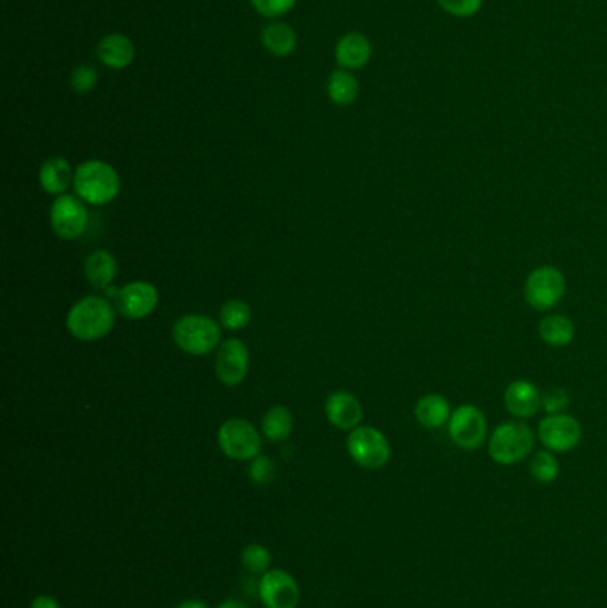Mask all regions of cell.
Returning a JSON list of instances; mask_svg holds the SVG:
<instances>
[{
	"label": "cell",
	"instance_id": "cell-1",
	"mask_svg": "<svg viewBox=\"0 0 607 608\" xmlns=\"http://www.w3.org/2000/svg\"><path fill=\"white\" fill-rule=\"evenodd\" d=\"M66 328L79 340H100L114 328L113 306L104 297H84L68 312Z\"/></svg>",
	"mask_w": 607,
	"mask_h": 608
},
{
	"label": "cell",
	"instance_id": "cell-2",
	"mask_svg": "<svg viewBox=\"0 0 607 608\" xmlns=\"http://www.w3.org/2000/svg\"><path fill=\"white\" fill-rule=\"evenodd\" d=\"M120 185L118 171L102 160H88L75 169L73 187L84 203L107 205L120 194Z\"/></svg>",
	"mask_w": 607,
	"mask_h": 608
},
{
	"label": "cell",
	"instance_id": "cell-3",
	"mask_svg": "<svg viewBox=\"0 0 607 608\" xmlns=\"http://www.w3.org/2000/svg\"><path fill=\"white\" fill-rule=\"evenodd\" d=\"M533 447L535 432L524 420H510L497 425L488 440V454L502 466L524 461L533 452Z\"/></svg>",
	"mask_w": 607,
	"mask_h": 608
},
{
	"label": "cell",
	"instance_id": "cell-4",
	"mask_svg": "<svg viewBox=\"0 0 607 608\" xmlns=\"http://www.w3.org/2000/svg\"><path fill=\"white\" fill-rule=\"evenodd\" d=\"M221 338V328L207 315H186L173 326V340L182 351L205 356L214 351Z\"/></svg>",
	"mask_w": 607,
	"mask_h": 608
},
{
	"label": "cell",
	"instance_id": "cell-5",
	"mask_svg": "<svg viewBox=\"0 0 607 608\" xmlns=\"http://www.w3.org/2000/svg\"><path fill=\"white\" fill-rule=\"evenodd\" d=\"M567 292V280L558 267L540 265L529 272L524 285L526 303L536 312H547L561 303Z\"/></svg>",
	"mask_w": 607,
	"mask_h": 608
},
{
	"label": "cell",
	"instance_id": "cell-6",
	"mask_svg": "<svg viewBox=\"0 0 607 608\" xmlns=\"http://www.w3.org/2000/svg\"><path fill=\"white\" fill-rule=\"evenodd\" d=\"M349 457L362 468L367 470H380L385 464H389L392 456L387 436L371 425L357 427L349 432L348 436Z\"/></svg>",
	"mask_w": 607,
	"mask_h": 608
},
{
	"label": "cell",
	"instance_id": "cell-7",
	"mask_svg": "<svg viewBox=\"0 0 607 608\" xmlns=\"http://www.w3.org/2000/svg\"><path fill=\"white\" fill-rule=\"evenodd\" d=\"M218 443L223 454L235 461H253L262 448L259 432L244 418H232L221 425Z\"/></svg>",
	"mask_w": 607,
	"mask_h": 608
},
{
	"label": "cell",
	"instance_id": "cell-8",
	"mask_svg": "<svg viewBox=\"0 0 607 608\" xmlns=\"http://www.w3.org/2000/svg\"><path fill=\"white\" fill-rule=\"evenodd\" d=\"M447 431L456 447L462 450H478L488 436V422L481 409L472 404L456 408L447 424Z\"/></svg>",
	"mask_w": 607,
	"mask_h": 608
},
{
	"label": "cell",
	"instance_id": "cell-9",
	"mask_svg": "<svg viewBox=\"0 0 607 608\" xmlns=\"http://www.w3.org/2000/svg\"><path fill=\"white\" fill-rule=\"evenodd\" d=\"M538 438L547 450L567 454L581 443L583 427L577 418L568 413L547 415L538 424Z\"/></svg>",
	"mask_w": 607,
	"mask_h": 608
},
{
	"label": "cell",
	"instance_id": "cell-10",
	"mask_svg": "<svg viewBox=\"0 0 607 608\" xmlns=\"http://www.w3.org/2000/svg\"><path fill=\"white\" fill-rule=\"evenodd\" d=\"M259 598L266 608H298L300 585L284 569H269L268 573L260 576Z\"/></svg>",
	"mask_w": 607,
	"mask_h": 608
},
{
	"label": "cell",
	"instance_id": "cell-11",
	"mask_svg": "<svg viewBox=\"0 0 607 608\" xmlns=\"http://www.w3.org/2000/svg\"><path fill=\"white\" fill-rule=\"evenodd\" d=\"M50 224L57 237L65 240L79 239L88 226V210L81 198L70 194L57 196L50 208Z\"/></svg>",
	"mask_w": 607,
	"mask_h": 608
},
{
	"label": "cell",
	"instance_id": "cell-12",
	"mask_svg": "<svg viewBox=\"0 0 607 608\" xmlns=\"http://www.w3.org/2000/svg\"><path fill=\"white\" fill-rule=\"evenodd\" d=\"M214 367H216V376L219 377L221 383H225L227 386L243 383L250 370L248 347L237 338L225 340L221 347H218Z\"/></svg>",
	"mask_w": 607,
	"mask_h": 608
},
{
	"label": "cell",
	"instance_id": "cell-13",
	"mask_svg": "<svg viewBox=\"0 0 607 608\" xmlns=\"http://www.w3.org/2000/svg\"><path fill=\"white\" fill-rule=\"evenodd\" d=\"M159 303L157 288L148 281H134L118 290L116 308L125 319H145L154 313Z\"/></svg>",
	"mask_w": 607,
	"mask_h": 608
},
{
	"label": "cell",
	"instance_id": "cell-14",
	"mask_svg": "<svg viewBox=\"0 0 607 608\" xmlns=\"http://www.w3.org/2000/svg\"><path fill=\"white\" fill-rule=\"evenodd\" d=\"M504 408L517 420H527L542 409V392L533 381L517 379L504 390Z\"/></svg>",
	"mask_w": 607,
	"mask_h": 608
},
{
	"label": "cell",
	"instance_id": "cell-15",
	"mask_svg": "<svg viewBox=\"0 0 607 608\" xmlns=\"http://www.w3.org/2000/svg\"><path fill=\"white\" fill-rule=\"evenodd\" d=\"M373 45L362 32L344 34L335 47V61L344 70H360L371 61Z\"/></svg>",
	"mask_w": 607,
	"mask_h": 608
},
{
	"label": "cell",
	"instance_id": "cell-16",
	"mask_svg": "<svg viewBox=\"0 0 607 608\" xmlns=\"http://www.w3.org/2000/svg\"><path fill=\"white\" fill-rule=\"evenodd\" d=\"M326 416L337 429L353 431L364 418L360 400L348 392H335L326 399Z\"/></svg>",
	"mask_w": 607,
	"mask_h": 608
},
{
	"label": "cell",
	"instance_id": "cell-17",
	"mask_svg": "<svg viewBox=\"0 0 607 608\" xmlns=\"http://www.w3.org/2000/svg\"><path fill=\"white\" fill-rule=\"evenodd\" d=\"M97 57L100 63L111 70H125L136 57V47L125 34L114 32L98 41Z\"/></svg>",
	"mask_w": 607,
	"mask_h": 608
},
{
	"label": "cell",
	"instance_id": "cell-18",
	"mask_svg": "<svg viewBox=\"0 0 607 608\" xmlns=\"http://www.w3.org/2000/svg\"><path fill=\"white\" fill-rule=\"evenodd\" d=\"M453 409L449 400L440 393H428L415 404V418L426 429H440L449 424Z\"/></svg>",
	"mask_w": 607,
	"mask_h": 608
},
{
	"label": "cell",
	"instance_id": "cell-19",
	"mask_svg": "<svg viewBox=\"0 0 607 608\" xmlns=\"http://www.w3.org/2000/svg\"><path fill=\"white\" fill-rule=\"evenodd\" d=\"M73 178L75 171L65 157H50L43 162L40 169V185L43 191L54 196H63L73 184Z\"/></svg>",
	"mask_w": 607,
	"mask_h": 608
},
{
	"label": "cell",
	"instance_id": "cell-20",
	"mask_svg": "<svg viewBox=\"0 0 607 608\" xmlns=\"http://www.w3.org/2000/svg\"><path fill=\"white\" fill-rule=\"evenodd\" d=\"M262 45L275 57L291 56L298 47V34L285 22H273L262 29Z\"/></svg>",
	"mask_w": 607,
	"mask_h": 608
},
{
	"label": "cell",
	"instance_id": "cell-21",
	"mask_svg": "<svg viewBox=\"0 0 607 608\" xmlns=\"http://www.w3.org/2000/svg\"><path fill=\"white\" fill-rule=\"evenodd\" d=\"M538 335L549 347H567L575 338V324L567 315H547L538 324Z\"/></svg>",
	"mask_w": 607,
	"mask_h": 608
},
{
	"label": "cell",
	"instance_id": "cell-22",
	"mask_svg": "<svg viewBox=\"0 0 607 608\" xmlns=\"http://www.w3.org/2000/svg\"><path fill=\"white\" fill-rule=\"evenodd\" d=\"M84 272H86V278L90 281L91 287L107 290L116 276V258L106 249H98L88 256Z\"/></svg>",
	"mask_w": 607,
	"mask_h": 608
},
{
	"label": "cell",
	"instance_id": "cell-23",
	"mask_svg": "<svg viewBox=\"0 0 607 608\" xmlns=\"http://www.w3.org/2000/svg\"><path fill=\"white\" fill-rule=\"evenodd\" d=\"M326 91L328 96L332 98L333 104L337 105H351L358 98V80L353 73L344 68L339 70H333L328 77V84H326Z\"/></svg>",
	"mask_w": 607,
	"mask_h": 608
},
{
	"label": "cell",
	"instance_id": "cell-24",
	"mask_svg": "<svg viewBox=\"0 0 607 608\" xmlns=\"http://www.w3.org/2000/svg\"><path fill=\"white\" fill-rule=\"evenodd\" d=\"M262 432L273 443L287 440L292 432L291 411L285 406H275V408L269 409L262 418Z\"/></svg>",
	"mask_w": 607,
	"mask_h": 608
},
{
	"label": "cell",
	"instance_id": "cell-25",
	"mask_svg": "<svg viewBox=\"0 0 607 608\" xmlns=\"http://www.w3.org/2000/svg\"><path fill=\"white\" fill-rule=\"evenodd\" d=\"M559 461L551 450H540L531 457L529 473L540 484H552L559 477Z\"/></svg>",
	"mask_w": 607,
	"mask_h": 608
},
{
	"label": "cell",
	"instance_id": "cell-26",
	"mask_svg": "<svg viewBox=\"0 0 607 608\" xmlns=\"http://www.w3.org/2000/svg\"><path fill=\"white\" fill-rule=\"evenodd\" d=\"M219 319H221L223 328L230 329V331H239V329L246 328L250 324L251 308L239 299L228 301V303L223 304Z\"/></svg>",
	"mask_w": 607,
	"mask_h": 608
},
{
	"label": "cell",
	"instance_id": "cell-27",
	"mask_svg": "<svg viewBox=\"0 0 607 608\" xmlns=\"http://www.w3.org/2000/svg\"><path fill=\"white\" fill-rule=\"evenodd\" d=\"M244 568L250 571L251 575H264L268 573L271 566V553L262 544H250L243 550L241 555Z\"/></svg>",
	"mask_w": 607,
	"mask_h": 608
},
{
	"label": "cell",
	"instance_id": "cell-28",
	"mask_svg": "<svg viewBox=\"0 0 607 608\" xmlns=\"http://www.w3.org/2000/svg\"><path fill=\"white\" fill-rule=\"evenodd\" d=\"M485 0H437L438 6L454 18H472L478 15Z\"/></svg>",
	"mask_w": 607,
	"mask_h": 608
},
{
	"label": "cell",
	"instance_id": "cell-29",
	"mask_svg": "<svg viewBox=\"0 0 607 608\" xmlns=\"http://www.w3.org/2000/svg\"><path fill=\"white\" fill-rule=\"evenodd\" d=\"M98 72L91 64H81L73 70L70 75V88L75 93H90L91 89L97 88Z\"/></svg>",
	"mask_w": 607,
	"mask_h": 608
},
{
	"label": "cell",
	"instance_id": "cell-30",
	"mask_svg": "<svg viewBox=\"0 0 607 608\" xmlns=\"http://www.w3.org/2000/svg\"><path fill=\"white\" fill-rule=\"evenodd\" d=\"M570 408V395L563 388H551L542 393V409L547 415H559Z\"/></svg>",
	"mask_w": 607,
	"mask_h": 608
},
{
	"label": "cell",
	"instance_id": "cell-31",
	"mask_svg": "<svg viewBox=\"0 0 607 608\" xmlns=\"http://www.w3.org/2000/svg\"><path fill=\"white\" fill-rule=\"evenodd\" d=\"M276 477V464L266 456H257L251 461L250 479L257 486H266Z\"/></svg>",
	"mask_w": 607,
	"mask_h": 608
},
{
	"label": "cell",
	"instance_id": "cell-32",
	"mask_svg": "<svg viewBox=\"0 0 607 608\" xmlns=\"http://www.w3.org/2000/svg\"><path fill=\"white\" fill-rule=\"evenodd\" d=\"M253 9L266 18H280L289 13L298 0H250Z\"/></svg>",
	"mask_w": 607,
	"mask_h": 608
},
{
	"label": "cell",
	"instance_id": "cell-33",
	"mask_svg": "<svg viewBox=\"0 0 607 608\" xmlns=\"http://www.w3.org/2000/svg\"><path fill=\"white\" fill-rule=\"evenodd\" d=\"M29 608H61V603L50 594H40L31 601V607Z\"/></svg>",
	"mask_w": 607,
	"mask_h": 608
},
{
	"label": "cell",
	"instance_id": "cell-34",
	"mask_svg": "<svg viewBox=\"0 0 607 608\" xmlns=\"http://www.w3.org/2000/svg\"><path fill=\"white\" fill-rule=\"evenodd\" d=\"M218 608H250V607H248V603H244L243 600H235V598H232V600L223 601V603H221V605H219Z\"/></svg>",
	"mask_w": 607,
	"mask_h": 608
},
{
	"label": "cell",
	"instance_id": "cell-35",
	"mask_svg": "<svg viewBox=\"0 0 607 608\" xmlns=\"http://www.w3.org/2000/svg\"><path fill=\"white\" fill-rule=\"evenodd\" d=\"M177 608H209V605L200 600H186L182 601Z\"/></svg>",
	"mask_w": 607,
	"mask_h": 608
}]
</instances>
